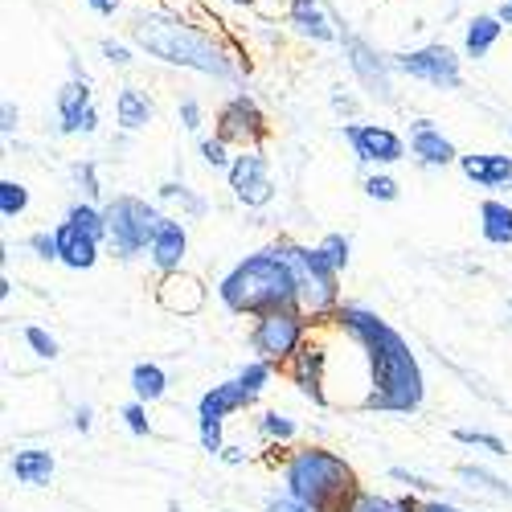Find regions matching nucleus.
<instances>
[{
  "label": "nucleus",
  "mask_w": 512,
  "mask_h": 512,
  "mask_svg": "<svg viewBox=\"0 0 512 512\" xmlns=\"http://www.w3.org/2000/svg\"><path fill=\"white\" fill-rule=\"evenodd\" d=\"M332 324L340 332H349L365 353L369 394L361 398V406L377 414H414L426 398V381H422L418 357L410 353L406 336L361 304H340Z\"/></svg>",
  "instance_id": "obj_1"
},
{
  "label": "nucleus",
  "mask_w": 512,
  "mask_h": 512,
  "mask_svg": "<svg viewBox=\"0 0 512 512\" xmlns=\"http://www.w3.org/2000/svg\"><path fill=\"white\" fill-rule=\"evenodd\" d=\"M132 41L148 54V58H160L168 66H181V70H197V74H209V78H234L238 66H234V54L222 46L218 37L209 29L185 21V17H173V13H136L132 25H127Z\"/></svg>",
  "instance_id": "obj_2"
},
{
  "label": "nucleus",
  "mask_w": 512,
  "mask_h": 512,
  "mask_svg": "<svg viewBox=\"0 0 512 512\" xmlns=\"http://www.w3.org/2000/svg\"><path fill=\"white\" fill-rule=\"evenodd\" d=\"M218 300L234 316H263L275 308H300V283H295L287 254L279 246H267L246 254L242 263L222 275Z\"/></svg>",
  "instance_id": "obj_3"
},
{
  "label": "nucleus",
  "mask_w": 512,
  "mask_h": 512,
  "mask_svg": "<svg viewBox=\"0 0 512 512\" xmlns=\"http://www.w3.org/2000/svg\"><path fill=\"white\" fill-rule=\"evenodd\" d=\"M283 488L291 496H300L316 512H345L349 500L357 496V472L345 463V455L324 451V447H300L291 451L279 467Z\"/></svg>",
  "instance_id": "obj_4"
},
{
  "label": "nucleus",
  "mask_w": 512,
  "mask_h": 512,
  "mask_svg": "<svg viewBox=\"0 0 512 512\" xmlns=\"http://www.w3.org/2000/svg\"><path fill=\"white\" fill-rule=\"evenodd\" d=\"M275 246L287 254V263L295 271V283H300V308H304V316L316 320V324L332 320L336 308H340V287H336L340 283V271L324 259V250L320 246L287 242V238H279Z\"/></svg>",
  "instance_id": "obj_5"
},
{
  "label": "nucleus",
  "mask_w": 512,
  "mask_h": 512,
  "mask_svg": "<svg viewBox=\"0 0 512 512\" xmlns=\"http://www.w3.org/2000/svg\"><path fill=\"white\" fill-rule=\"evenodd\" d=\"M107 213V242L111 250L119 254V259H136V254H144L164 222V213L156 205H148L144 197H115L103 205Z\"/></svg>",
  "instance_id": "obj_6"
},
{
  "label": "nucleus",
  "mask_w": 512,
  "mask_h": 512,
  "mask_svg": "<svg viewBox=\"0 0 512 512\" xmlns=\"http://www.w3.org/2000/svg\"><path fill=\"white\" fill-rule=\"evenodd\" d=\"M316 320L304 316V308H275V312H263V316H254V328H250V349L254 357H263V361H291L295 353H300V345L308 340Z\"/></svg>",
  "instance_id": "obj_7"
},
{
  "label": "nucleus",
  "mask_w": 512,
  "mask_h": 512,
  "mask_svg": "<svg viewBox=\"0 0 512 512\" xmlns=\"http://www.w3.org/2000/svg\"><path fill=\"white\" fill-rule=\"evenodd\" d=\"M394 70L406 74V78H418L426 87L435 91H459L463 87V66H459V54L443 41H431V46H418V50H402V54H390Z\"/></svg>",
  "instance_id": "obj_8"
},
{
  "label": "nucleus",
  "mask_w": 512,
  "mask_h": 512,
  "mask_svg": "<svg viewBox=\"0 0 512 512\" xmlns=\"http://www.w3.org/2000/svg\"><path fill=\"white\" fill-rule=\"evenodd\" d=\"M218 136L230 148H263V140L271 136V123H267L263 107L254 103V95L238 91L218 107Z\"/></svg>",
  "instance_id": "obj_9"
},
{
  "label": "nucleus",
  "mask_w": 512,
  "mask_h": 512,
  "mask_svg": "<svg viewBox=\"0 0 512 512\" xmlns=\"http://www.w3.org/2000/svg\"><path fill=\"white\" fill-rule=\"evenodd\" d=\"M234 201H242L246 209H263L275 201V181H271V160L263 148H238L234 164L226 168Z\"/></svg>",
  "instance_id": "obj_10"
},
{
  "label": "nucleus",
  "mask_w": 512,
  "mask_h": 512,
  "mask_svg": "<svg viewBox=\"0 0 512 512\" xmlns=\"http://www.w3.org/2000/svg\"><path fill=\"white\" fill-rule=\"evenodd\" d=\"M340 46H345L349 70L357 74L361 87H365L373 99H381V103H394V78H390V74H398L394 62H390L386 54H377L365 37H357V33H349V29H340Z\"/></svg>",
  "instance_id": "obj_11"
},
{
  "label": "nucleus",
  "mask_w": 512,
  "mask_h": 512,
  "mask_svg": "<svg viewBox=\"0 0 512 512\" xmlns=\"http://www.w3.org/2000/svg\"><path fill=\"white\" fill-rule=\"evenodd\" d=\"M99 111L91 99V78L70 74V82L58 91V136H95Z\"/></svg>",
  "instance_id": "obj_12"
},
{
  "label": "nucleus",
  "mask_w": 512,
  "mask_h": 512,
  "mask_svg": "<svg viewBox=\"0 0 512 512\" xmlns=\"http://www.w3.org/2000/svg\"><path fill=\"white\" fill-rule=\"evenodd\" d=\"M345 140L353 148V156L361 164H398L406 156V140L390 127H377V123H345Z\"/></svg>",
  "instance_id": "obj_13"
},
{
  "label": "nucleus",
  "mask_w": 512,
  "mask_h": 512,
  "mask_svg": "<svg viewBox=\"0 0 512 512\" xmlns=\"http://www.w3.org/2000/svg\"><path fill=\"white\" fill-rule=\"evenodd\" d=\"M156 304L173 316H197L205 308V283L189 271H164L156 283Z\"/></svg>",
  "instance_id": "obj_14"
},
{
  "label": "nucleus",
  "mask_w": 512,
  "mask_h": 512,
  "mask_svg": "<svg viewBox=\"0 0 512 512\" xmlns=\"http://www.w3.org/2000/svg\"><path fill=\"white\" fill-rule=\"evenodd\" d=\"M324 361H328L324 340H316V336L308 332V340L300 345V353L291 357V381L300 386V394H304L312 406H328V394H324Z\"/></svg>",
  "instance_id": "obj_15"
},
{
  "label": "nucleus",
  "mask_w": 512,
  "mask_h": 512,
  "mask_svg": "<svg viewBox=\"0 0 512 512\" xmlns=\"http://www.w3.org/2000/svg\"><path fill=\"white\" fill-rule=\"evenodd\" d=\"M410 156L426 168H447V164H459V152L455 144L439 132L431 119H414L410 123Z\"/></svg>",
  "instance_id": "obj_16"
},
{
  "label": "nucleus",
  "mask_w": 512,
  "mask_h": 512,
  "mask_svg": "<svg viewBox=\"0 0 512 512\" xmlns=\"http://www.w3.org/2000/svg\"><path fill=\"white\" fill-rule=\"evenodd\" d=\"M287 25L308 37V41H320V46H328V41H340V29H336V17L320 5V0H287Z\"/></svg>",
  "instance_id": "obj_17"
},
{
  "label": "nucleus",
  "mask_w": 512,
  "mask_h": 512,
  "mask_svg": "<svg viewBox=\"0 0 512 512\" xmlns=\"http://www.w3.org/2000/svg\"><path fill=\"white\" fill-rule=\"evenodd\" d=\"M54 230H58V263H66L70 271H91L99 263V242L103 238H95L91 230L74 226L70 218L62 226H54Z\"/></svg>",
  "instance_id": "obj_18"
},
{
  "label": "nucleus",
  "mask_w": 512,
  "mask_h": 512,
  "mask_svg": "<svg viewBox=\"0 0 512 512\" xmlns=\"http://www.w3.org/2000/svg\"><path fill=\"white\" fill-rule=\"evenodd\" d=\"M459 168L463 177L472 181L476 189H512V156H500V152H467L459 156Z\"/></svg>",
  "instance_id": "obj_19"
},
{
  "label": "nucleus",
  "mask_w": 512,
  "mask_h": 512,
  "mask_svg": "<svg viewBox=\"0 0 512 512\" xmlns=\"http://www.w3.org/2000/svg\"><path fill=\"white\" fill-rule=\"evenodd\" d=\"M185 254H189V230H185L177 218H164L160 230H156V238H152V246H148L152 267H156L160 275H164V271H181Z\"/></svg>",
  "instance_id": "obj_20"
},
{
  "label": "nucleus",
  "mask_w": 512,
  "mask_h": 512,
  "mask_svg": "<svg viewBox=\"0 0 512 512\" xmlns=\"http://www.w3.org/2000/svg\"><path fill=\"white\" fill-rule=\"evenodd\" d=\"M9 472H13L17 484H25V488H46V484L54 480V472H58V459H54L50 451H41V447H25V451H17V455L9 459Z\"/></svg>",
  "instance_id": "obj_21"
},
{
  "label": "nucleus",
  "mask_w": 512,
  "mask_h": 512,
  "mask_svg": "<svg viewBox=\"0 0 512 512\" xmlns=\"http://www.w3.org/2000/svg\"><path fill=\"white\" fill-rule=\"evenodd\" d=\"M500 33H504L500 13H476L472 21H467V29H463V58H472V62L488 58L492 46L500 41Z\"/></svg>",
  "instance_id": "obj_22"
},
{
  "label": "nucleus",
  "mask_w": 512,
  "mask_h": 512,
  "mask_svg": "<svg viewBox=\"0 0 512 512\" xmlns=\"http://www.w3.org/2000/svg\"><path fill=\"white\" fill-rule=\"evenodd\" d=\"M152 119H156V107H152V99L140 87H119V95H115V123L123 127V132H144Z\"/></svg>",
  "instance_id": "obj_23"
},
{
  "label": "nucleus",
  "mask_w": 512,
  "mask_h": 512,
  "mask_svg": "<svg viewBox=\"0 0 512 512\" xmlns=\"http://www.w3.org/2000/svg\"><path fill=\"white\" fill-rule=\"evenodd\" d=\"M254 398L238 386V377L234 381H222V386H213V390H205L201 394V406H197V414H213V418H230V414H238V410H246Z\"/></svg>",
  "instance_id": "obj_24"
},
{
  "label": "nucleus",
  "mask_w": 512,
  "mask_h": 512,
  "mask_svg": "<svg viewBox=\"0 0 512 512\" xmlns=\"http://www.w3.org/2000/svg\"><path fill=\"white\" fill-rule=\"evenodd\" d=\"M480 234H484V242H492V246H512V205H508V201L488 197V201L480 205Z\"/></svg>",
  "instance_id": "obj_25"
},
{
  "label": "nucleus",
  "mask_w": 512,
  "mask_h": 512,
  "mask_svg": "<svg viewBox=\"0 0 512 512\" xmlns=\"http://www.w3.org/2000/svg\"><path fill=\"white\" fill-rule=\"evenodd\" d=\"M132 394L140 402H160L168 394V373L160 365H152V361H140L132 369Z\"/></svg>",
  "instance_id": "obj_26"
},
{
  "label": "nucleus",
  "mask_w": 512,
  "mask_h": 512,
  "mask_svg": "<svg viewBox=\"0 0 512 512\" xmlns=\"http://www.w3.org/2000/svg\"><path fill=\"white\" fill-rule=\"evenodd\" d=\"M345 512H418V500L414 496H381V492H365L357 488V496L349 500Z\"/></svg>",
  "instance_id": "obj_27"
},
{
  "label": "nucleus",
  "mask_w": 512,
  "mask_h": 512,
  "mask_svg": "<svg viewBox=\"0 0 512 512\" xmlns=\"http://www.w3.org/2000/svg\"><path fill=\"white\" fill-rule=\"evenodd\" d=\"M66 218H70L74 226L91 230L95 238H103V242H107V213H103V205H95V201H74V205L66 209Z\"/></svg>",
  "instance_id": "obj_28"
},
{
  "label": "nucleus",
  "mask_w": 512,
  "mask_h": 512,
  "mask_svg": "<svg viewBox=\"0 0 512 512\" xmlns=\"http://www.w3.org/2000/svg\"><path fill=\"white\" fill-rule=\"evenodd\" d=\"M271 373H275V361H263V357H254L250 365H242V373H238V386H242V390H246L250 398H259V394L267 390Z\"/></svg>",
  "instance_id": "obj_29"
},
{
  "label": "nucleus",
  "mask_w": 512,
  "mask_h": 512,
  "mask_svg": "<svg viewBox=\"0 0 512 512\" xmlns=\"http://www.w3.org/2000/svg\"><path fill=\"white\" fill-rule=\"evenodd\" d=\"M29 209V189L21 181H0V218L13 222Z\"/></svg>",
  "instance_id": "obj_30"
},
{
  "label": "nucleus",
  "mask_w": 512,
  "mask_h": 512,
  "mask_svg": "<svg viewBox=\"0 0 512 512\" xmlns=\"http://www.w3.org/2000/svg\"><path fill=\"white\" fill-rule=\"evenodd\" d=\"M459 480H467V484H480V488H488V492H496V496H504V500H512V488L500 480V476H492V472H484V467H472V463H463L459 467Z\"/></svg>",
  "instance_id": "obj_31"
},
{
  "label": "nucleus",
  "mask_w": 512,
  "mask_h": 512,
  "mask_svg": "<svg viewBox=\"0 0 512 512\" xmlns=\"http://www.w3.org/2000/svg\"><path fill=\"white\" fill-rule=\"evenodd\" d=\"M197 152H201V160L209 164V168H230L234 164V156H230V144L213 132V136H205L201 144H197Z\"/></svg>",
  "instance_id": "obj_32"
},
{
  "label": "nucleus",
  "mask_w": 512,
  "mask_h": 512,
  "mask_svg": "<svg viewBox=\"0 0 512 512\" xmlns=\"http://www.w3.org/2000/svg\"><path fill=\"white\" fill-rule=\"evenodd\" d=\"M144 406H148V402L136 398V402H127V406L119 410L123 426H127V431H132L136 439H148V435H152V422H148V410H144Z\"/></svg>",
  "instance_id": "obj_33"
},
{
  "label": "nucleus",
  "mask_w": 512,
  "mask_h": 512,
  "mask_svg": "<svg viewBox=\"0 0 512 512\" xmlns=\"http://www.w3.org/2000/svg\"><path fill=\"white\" fill-rule=\"evenodd\" d=\"M259 435L263 439H275V443H287V439H295V422L287 418V414H263L259 418Z\"/></svg>",
  "instance_id": "obj_34"
},
{
  "label": "nucleus",
  "mask_w": 512,
  "mask_h": 512,
  "mask_svg": "<svg viewBox=\"0 0 512 512\" xmlns=\"http://www.w3.org/2000/svg\"><path fill=\"white\" fill-rule=\"evenodd\" d=\"M455 443H463V447H480V451H488V455H508V443L504 439H496V435H488V431H455Z\"/></svg>",
  "instance_id": "obj_35"
},
{
  "label": "nucleus",
  "mask_w": 512,
  "mask_h": 512,
  "mask_svg": "<svg viewBox=\"0 0 512 512\" xmlns=\"http://www.w3.org/2000/svg\"><path fill=\"white\" fill-rule=\"evenodd\" d=\"M74 181H78V189L87 193V201H99L103 197V185H99V168H95V160H78L74 168Z\"/></svg>",
  "instance_id": "obj_36"
},
{
  "label": "nucleus",
  "mask_w": 512,
  "mask_h": 512,
  "mask_svg": "<svg viewBox=\"0 0 512 512\" xmlns=\"http://www.w3.org/2000/svg\"><path fill=\"white\" fill-rule=\"evenodd\" d=\"M222 422L226 418H213V414H197V431H201V447L209 451V455H222Z\"/></svg>",
  "instance_id": "obj_37"
},
{
  "label": "nucleus",
  "mask_w": 512,
  "mask_h": 512,
  "mask_svg": "<svg viewBox=\"0 0 512 512\" xmlns=\"http://www.w3.org/2000/svg\"><path fill=\"white\" fill-rule=\"evenodd\" d=\"M25 345H29L41 361H54V357H58V340H54L46 328H37V324H29V328H25Z\"/></svg>",
  "instance_id": "obj_38"
},
{
  "label": "nucleus",
  "mask_w": 512,
  "mask_h": 512,
  "mask_svg": "<svg viewBox=\"0 0 512 512\" xmlns=\"http://www.w3.org/2000/svg\"><path fill=\"white\" fill-rule=\"evenodd\" d=\"M320 250H324V259L336 267V271H345L349 267V238L345 234H324V242H320Z\"/></svg>",
  "instance_id": "obj_39"
},
{
  "label": "nucleus",
  "mask_w": 512,
  "mask_h": 512,
  "mask_svg": "<svg viewBox=\"0 0 512 512\" xmlns=\"http://www.w3.org/2000/svg\"><path fill=\"white\" fill-rule=\"evenodd\" d=\"M160 197H164V201H181V205H185V209L193 213V218H201V213L209 209V205H205V201H201L197 193H189V189H185V185H177V181L160 185Z\"/></svg>",
  "instance_id": "obj_40"
},
{
  "label": "nucleus",
  "mask_w": 512,
  "mask_h": 512,
  "mask_svg": "<svg viewBox=\"0 0 512 512\" xmlns=\"http://www.w3.org/2000/svg\"><path fill=\"white\" fill-rule=\"evenodd\" d=\"M398 193H402V185L394 177H386V173L365 177V197H373V201H398Z\"/></svg>",
  "instance_id": "obj_41"
},
{
  "label": "nucleus",
  "mask_w": 512,
  "mask_h": 512,
  "mask_svg": "<svg viewBox=\"0 0 512 512\" xmlns=\"http://www.w3.org/2000/svg\"><path fill=\"white\" fill-rule=\"evenodd\" d=\"M29 250L37 254V259L54 263V259H58V230H37V234H29Z\"/></svg>",
  "instance_id": "obj_42"
},
{
  "label": "nucleus",
  "mask_w": 512,
  "mask_h": 512,
  "mask_svg": "<svg viewBox=\"0 0 512 512\" xmlns=\"http://www.w3.org/2000/svg\"><path fill=\"white\" fill-rule=\"evenodd\" d=\"M99 50H103V58H107L111 66H119V70H127V66L136 62V58H132V50H127L123 41H115V37H103V41H99Z\"/></svg>",
  "instance_id": "obj_43"
},
{
  "label": "nucleus",
  "mask_w": 512,
  "mask_h": 512,
  "mask_svg": "<svg viewBox=\"0 0 512 512\" xmlns=\"http://www.w3.org/2000/svg\"><path fill=\"white\" fill-rule=\"evenodd\" d=\"M177 119H181V127H185V132H201V123H205V115H201V103H197V99H181V107H177Z\"/></svg>",
  "instance_id": "obj_44"
},
{
  "label": "nucleus",
  "mask_w": 512,
  "mask_h": 512,
  "mask_svg": "<svg viewBox=\"0 0 512 512\" xmlns=\"http://www.w3.org/2000/svg\"><path fill=\"white\" fill-rule=\"evenodd\" d=\"M267 512H316V508H312V504H304L300 496H291V492L283 488L279 496H271V500H267Z\"/></svg>",
  "instance_id": "obj_45"
},
{
  "label": "nucleus",
  "mask_w": 512,
  "mask_h": 512,
  "mask_svg": "<svg viewBox=\"0 0 512 512\" xmlns=\"http://www.w3.org/2000/svg\"><path fill=\"white\" fill-rule=\"evenodd\" d=\"M390 476H394V480H402V484H410L414 492H426V496H439V484H431V480H422V476L406 472V467H390Z\"/></svg>",
  "instance_id": "obj_46"
},
{
  "label": "nucleus",
  "mask_w": 512,
  "mask_h": 512,
  "mask_svg": "<svg viewBox=\"0 0 512 512\" xmlns=\"http://www.w3.org/2000/svg\"><path fill=\"white\" fill-rule=\"evenodd\" d=\"M17 123H21V111H17L13 99H5V103H0V132L13 136V132H17Z\"/></svg>",
  "instance_id": "obj_47"
},
{
  "label": "nucleus",
  "mask_w": 512,
  "mask_h": 512,
  "mask_svg": "<svg viewBox=\"0 0 512 512\" xmlns=\"http://www.w3.org/2000/svg\"><path fill=\"white\" fill-rule=\"evenodd\" d=\"M87 9H95L99 17H115L119 9H123V0H82Z\"/></svg>",
  "instance_id": "obj_48"
},
{
  "label": "nucleus",
  "mask_w": 512,
  "mask_h": 512,
  "mask_svg": "<svg viewBox=\"0 0 512 512\" xmlns=\"http://www.w3.org/2000/svg\"><path fill=\"white\" fill-rule=\"evenodd\" d=\"M74 431H78V435L91 431V406H78V410H74Z\"/></svg>",
  "instance_id": "obj_49"
},
{
  "label": "nucleus",
  "mask_w": 512,
  "mask_h": 512,
  "mask_svg": "<svg viewBox=\"0 0 512 512\" xmlns=\"http://www.w3.org/2000/svg\"><path fill=\"white\" fill-rule=\"evenodd\" d=\"M332 107H336V111H353V99H349V95H340V87H336V95H332Z\"/></svg>",
  "instance_id": "obj_50"
},
{
  "label": "nucleus",
  "mask_w": 512,
  "mask_h": 512,
  "mask_svg": "<svg viewBox=\"0 0 512 512\" xmlns=\"http://www.w3.org/2000/svg\"><path fill=\"white\" fill-rule=\"evenodd\" d=\"M222 459H226V463H242L246 451H242V447H222Z\"/></svg>",
  "instance_id": "obj_51"
},
{
  "label": "nucleus",
  "mask_w": 512,
  "mask_h": 512,
  "mask_svg": "<svg viewBox=\"0 0 512 512\" xmlns=\"http://www.w3.org/2000/svg\"><path fill=\"white\" fill-rule=\"evenodd\" d=\"M496 13H500V21H504V25H512V0H504V5H500Z\"/></svg>",
  "instance_id": "obj_52"
},
{
  "label": "nucleus",
  "mask_w": 512,
  "mask_h": 512,
  "mask_svg": "<svg viewBox=\"0 0 512 512\" xmlns=\"http://www.w3.org/2000/svg\"><path fill=\"white\" fill-rule=\"evenodd\" d=\"M230 5H238V9H254V5H259V0H230Z\"/></svg>",
  "instance_id": "obj_53"
},
{
  "label": "nucleus",
  "mask_w": 512,
  "mask_h": 512,
  "mask_svg": "<svg viewBox=\"0 0 512 512\" xmlns=\"http://www.w3.org/2000/svg\"><path fill=\"white\" fill-rule=\"evenodd\" d=\"M168 512H185V508H181V504H177V500H173V504H168Z\"/></svg>",
  "instance_id": "obj_54"
},
{
  "label": "nucleus",
  "mask_w": 512,
  "mask_h": 512,
  "mask_svg": "<svg viewBox=\"0 0 512 512\" xmlns=\"http://www.w3.org/2000/svg\"><path fill=\"white\" fill-rule=\"evenodd\" d=\"M508 308H512V304H508Z\"/></svg>",
  "instance_id": "obj_55"
},
{
  "label": "nucleus",
  "mask_w": 512,
  "mask_h": 512,
  "mask_svg": "<svg viewBox=\"0 0 512 512\" xmlns=\"http://www.w3.org/2000/svg\"><path fill=\"white\" fill-rule=\"evenodd\" d=\"M459 512H463V508H459Z\"/></svg>",
  "instance_id": "obj_56"
}]
</instances>
